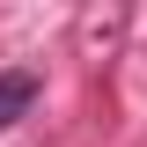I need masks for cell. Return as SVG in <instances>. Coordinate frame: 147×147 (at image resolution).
Masks as SVG:
<instances>
[{
    "mask_svg": "<svg viewBox=\"0 0 147 147\" xmlns=\"http://www.w3.org/2000/svg\"><path fill=\"white\" fill-rule=\"evenodd\" d=\"M30 103H37V74L30 66H7V74H0V125H15Z\"/></svg>",
    "mask_w": 147,
    "mask_h": 147,
    "instance_id": "6da1fadb",
    "label": "cell"
}]
</instances>
